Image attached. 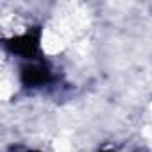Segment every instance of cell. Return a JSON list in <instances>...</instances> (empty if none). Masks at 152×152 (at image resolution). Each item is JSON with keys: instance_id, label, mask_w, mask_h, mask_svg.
<instances>
[{"instance_id": "cell-1", "label": "cell", "mask_w": 152, "mask_h": 152, "mask_svg": "<svg viewBox=\"0 0 152 152\" xmlns=\"http://www.w3.org/2000/svg\"><path fill=\"white\" fill-rule=\"evenodd\" d=\"M9 45V48L13 50V52H16V54H20V56H23V57H31L34 52H36V48H38V34H31V32H27V34H23V36H20V38H15L11 43H7Z\"/></svg>"}, {"instance_id": "cell-2", "label": "cell", "mask_w": 152, "mask_h": 152, "mask_svg": "<svg viewBox=\"0 0 152 152\" xmlns=\"http://www.w3.org/2000/svg\"><path fill=\"white\" fill-rule=\"evenodd\" d=\"M22 81L27 86H41L48 81V70L43 64H29L22 70Z\"/></svg>"}, {"instance_id": "cell-3", "label": "cell", "mask_w": 152, "mask_h": 152, "mask_svg": "<svg viewBox=\"0 0 152 152\" xmlns=\"http://www.w3.org/2000/svg\"><path fill=\"white\" fill-rule=\"evenodd\" d=\"M32 152H36V150H32Z\"/></svg>"}]
</instances>
